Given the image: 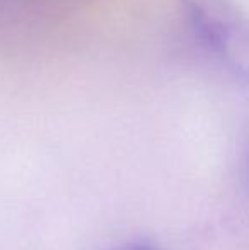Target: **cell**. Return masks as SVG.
<instances>
[{
  "label": "cell",
  "mask_w": 249,
  "mask_h": 250,
  "mask_svg": "<svg viewBox=\"0 0 249 250\" xmlns=\"http://www.w3.org/2000/svg\"><path fill=\"white\" fill-rule=\"evenodd\" d=\"M120 250H160V249L156 247L154 244H149V242H133V244L126 245V247Z\"/></svg>",
  "instance_id": "obj_2"
},
{
  "label": "cell",
  "mask_w": 249,
  "mask_h": 250,
  "mask_svg": "<svg viewBox=\"0 0 249 250\" xmlns=\"http://www.w3.org/2000/svg\"><path fill=\"white\" fill-rule=\"evenodd\" d=\"M198 43L227 72L249 83V16L236 0H181Z\"/></svg>",
  "instance_id": "obj_1"
}]
</instances>
